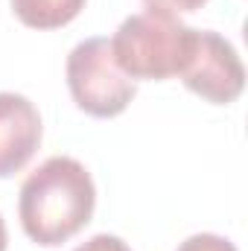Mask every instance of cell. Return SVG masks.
<instances>
[{"mask_svg":"<svg viewBox=\"0 0 248 251\" xmlns=\"http://www.w3.org/2000/svg\"><path fill=\"white\" fill-rule=\"evenodd\" d=\"M97 187L85 164L67 155L47 158L21 184L18 216L24 234L38 246H62L94 216Z\"/></svg>","mask_w":248,"mask_h":251,"instance_id":"6da1fadb","label":"cell"},{"mask_svg":"<svg viewBox=\"0 0 248 251\" xmlns=\"http://www.w3.org/2000/svg\"><path fill=\"white\" fill-rule=\"evenodd\" d=\"M41 114L38 108L24 97L3 91L0 94V178H9L21 173L35 149L41 146Z\"/></svg>","mask_w":248,"mask_h":251,"instance_id":"5b68a950","label":"cell"},{"mask_svg":"<svg viewBox=\"0 0 248 251\" xmlns=\"http://www.w3.org/2000/svg\"><path fill=\"white\" fill-rule=\"evenodd\" d=\"M0 251H6V225H3V216H0Z\"/></svg>","mask_w":248,"mask_h":251,"instance_id":"30bf717a","label":"cell"},{"mask_svg":"<svg viewBox=\"0 0 248 251\" xmlns=\"http://www.w3.org/2000/svg\"><path fill=\"white\" fill-rule=\"evenodd\" d=\"M67 88L73 102L99 120L117 117L128 108L137 94L134 79H128L114 62L108 38H85L79 41L64 64Z\"/></svg>","mask_w":248,"mask_h":251,"instance_id":"3957f363","label":"cell"},{"mask_svg":"<svg viewBox=\"0 0 248 251\" xmlns=\"http://www.w3.org/2000/svg\"><path fill=\"white\" fill-rule=\"evenodd\" d=\"M73 251H131V249L125 246L120 237H114V234H97V237H91L88 243L76 246Z\"/></svg>","mask_w":248,"mask_h":251,"instance_id":"ba28073f","label":"cell"},{"mask_svg":"<svg viewBox=\"0 0 248 251\" xmlns=\"http://www.w3.org/2000/svg\"><path fill=\"white\" fill-rule=\"evenodd\" d=\"M193 26L167 9H143L117 26L111 44L114 62L128 79H170L181 76L196 44Z\"/></svg>","mask_w":248,"mask_h":251,"instance_id":"7a4b0ae2","label":"cell"},{"mask_svg":"<svg viewBox=\"0 0 248 251\" xmlns=\"http://www.w3.org/2000/svg\"><path fill=\"white\" fill-rule=\"evenodd\" d=\"M143 3L152 6V9H167V12L178 15V12H196V9H201L207 0H143Z\"/></svg>","mask_w":248,"mask_h":251,"instance_id":"9c48e42d","label":"cell"},{"mask_svg":"<svg viewBox=\"0 0 248 251\" xmlns=\"http://www.w3.org/2000/svg\"><path fill=\"white\" fill-rule=\"evenodd\" d=\"M85 0H12V12L32 29H59L82 12Z\"/></svg>","mask_w":248,"mask_h":251,"instance_id":"8992f818","label":"cell"},{"mask_svg":"<svg viewBox=\"0 0 248 251\" xmlns=\"http://www.w3.org/2000/svg\"><path fill=\"white\" fill-rule=\"evenodd\" d=\"M175 251H237V246L219 234H193Z\"/></svg>","mask_w":248,"mask_h":251,"instance_id":"52a82bcc","label":"cell"},{"mask_svg":"<svg viewBox=\"0 0 248 251\" xmlns=\"http://www.w3.org/2000/svg\"><path fill=\"white\" fill-rule=\"evenodd\" d=\"M181 82L201 100L228 105L246 88V67L228 38L213 29H198L193 53L181 70Z\"/></svg>","mask_w":248,"mask_h":251,"instance_id":"277c9868","label":"cell"}]
</instances>
